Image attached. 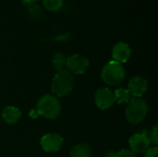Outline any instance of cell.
Returning <instances> with one entry per match:
<instances>
[{"label":"cell","mask_w":158,"mask_h":157,"mask_svg":"<svg viewBox=\"0 0 158 157\" xmlns=\"http://www.w3.org/2000/svg\"><path fill=\"white\" fill-rule=\"evenodd\" d=\"M25 4V3H24ZM28 5V7H27V10H28V13L33 17V18H36V17H39L41 16L42 14V9L41 7H39L35 3H32V4H26Z\"/></svg>","instance_id":"2e32d148"},{"label":"cell","mask_w":158,"mask_h":157,"mask_svg":"<svg viewBox=\"0 0 158 157\" xmlns=\"http://www.w3.org/2000/svg\"><path fill=\"white\" fill-rule=\"evenodd\" d=\"M131 56V49L129 43L125 42L117 43L112 49V57L114 61H117L120 64L126 63Z\"/></svg>","instance_id":"30bf717a"},{"label":"cell","mask_w":158,"mask_h":157,"mask_svg":"<svg viewBox=\"0 0 158 157\" xmlns=\"http://www.w3.org/2000/svg\"><path fill=\"white\" fill-rule=\"evenodd\" d=\"M90 62L86 56L80 54H74L67 58L66 68L73 75H81L89 68Z\"/></svg>","instance_id":"5b68a950"},{"label":"cell","mask_w":158,"mask_h":157,"mask_svg":"<svg viewBox=\"0 0 158 157\" xmlns=\"http://www.w3.org/2000/svg\"><path fill=\"white\" fill-rule=\"evenodd\" d=\"M147 113V102L142 97H131L126 107L125 117L129 123L137 125L146 118Z\"/></svg>","instance_id":"7a4b0ae2"},{"label":"cell","mask_w":158,"mask_h":157,"mask_svg":"<svg viewBox=\"0 0 158 157\" xmlns=\"http://www.w3.org/2000/svg\"><path fill=\"white\" fill-rule=\"evenodd\" d=\"M129 144L131 151L134 154H144L150 148L151 142L146 134L135 133L130 138Z\"/></svg>","instance_id":"52a82bcc"},{"label":"cell","mask_w":158,"mask_h":157,"mask_svg":"<svg viewBox=\"0 0 158 157\" xmlns=\"http://www.w3.org/2000/svg\"><path fill=\"white\" fill-rule=\"evenodd\" d=\"M94 102L96 106L102 110L110 108L115 104L113 92L108 88L98 89L94 94Z\"/></svg>","instance_id":"ba28073f"},{"label":"cell","mask_w":158,"mask_h":157,"mask_svg":"<svg viewBox=\"0 0 158 157\" xmlns=\"http://www.w3.org/2000/svg\"><path fill=\"white\" fill-rule=\"evenodd\" d=\"M114 156V153L112 152H107L106 155V157H113Z\"/></svg>","instance_id":"44dd1931"},{"label":"cell","mask_w":158,"mask_h":157,"mask_svg":"<svg viewBox=\"0 0 158 157\" xmlns=\"http://www.w3.org/2000/svg\"><path fill=\"white\" fill-rule=\"evenodd\" d=\"M144 157H158V149L156 146L150 147L145 153Z\"/></svg>","instance_id":"d6986e66"},{"label":"cell","mask_w":158,"mask_h":157,"mask_svg":"<svg viewBox=\"0 0 158 157\" xmlns=\"http://www.w3.org/2000/svg\"><path fill=\"white\" fill-rule=\"evenodd\" d=\"M113 157H137V156H136V154H134L132 151H131V150H127V149H124V150L118 151V153L114 154V156Z\"/></svg>","instance_id":"e0dca14e"},{"label":"cell","mask_w":158,"mask_h":157,"mask_svg":"<svg viewBox=\"0 0 158 157\" xmlns=\"http://www.w3.org/2000/svg\"><path fill=\"white\" fill-rule=\"evenodd\" d=\"M148 89V81L142 76L131 78L128 84V90L132 97H142Z\"/></svg>","instance_id":"9c48e42d"},{"label":"cell","mask_w":158,"mask_h":157,"mask_svg":"<svg viewBox=\"0 0 158 157\" xmlns=\"http://www.w3.org/2000/svg\"><path fill=\"white\" fill-rule=\"evenodd\" d=\"M75 86V78L74 75L71 74L67 68L57 71L55 75L51 90L55 96L56 97H64L72 92Z\"/></svg>","instance_id":"6da1fadb"},{"label":"cell","mask_w":158,"mask_h":157,"mask_svg":"<svg viewBox=\"0 0 158 157\" xmlns=\"http://www.w3.org/2000/svg\"><path fill=\"white\" fill-rule=\"evenodd\" d=\"M150 142L153 143L156 146L158 144V130H157V125H156L154 127V129L151 131V135H150Z\"/></svg>","instance_id":"ac0fdd59"},{"label":"cell","mask_w":158,"mask_h":157,"mask_svg":"<svg viewBox=\"0 0 158 157\" xmlns=\"http://www.w3.org/2000/svg\"><path fill=\"white\" fill-rule=\"evenodd\" d=\"M22 1L25 4H32V3H36L38 0H22Z\"/></svg>","instance_id":"ffe728a7"},{"label":"cell","mask_w":158,"mask_h":157,"mask_svg":"<svg viewBox=\"0 0 158 157\" xmlns=\"http://www.w3.org/2000/svg\"><path fill=\"white\" fill-rule=\"evenodd\" d=\"M52 64L56 70L60 71L66 68L67 64V56L62 52H56L53 55L52 57Z\"/></svg>","instance_id":"4fadbf2b"},{"label":"cell","mask_w":158,"mask_h":157,"mask_svg":"<svg viewBox=\"0 0 158 157\" xmlns=\"http://www.w3.org/2000/svg\"><path fill=\"white\" fill-rule=\"evenodd\" d=\"M70 157H92V149L88 144L80 143L72 147L69 153Z\"/></svg>","instance_id":"7c38bea8"},{"label":"cell","mask_w":158,"mask_h":157,"mask_svg":"<svg viewBox=\"0 0 158 157\" xmlns=\"http://www.w3.org/2000/svg\"><path fill=\"white\" fill-rule=\"evenodd\" d=\"M21 118L20 110L13 105L6 106L2 111V118L7 124H15Z\"/></svg>","instance_id":"8fae6325"},{"label":"cell","mask_w":158,"mask_h":157,"mask_svg":"<svg viewBox=\"0 0 158 157\" xmlns=\"http://www.w3.org/2000/svg\"><path fill=\"white\" fill-rule=\"evenodd\" d=\"M126 77V71L122 64L111 60L104 66L101 71L103 81L109 86L119 85Z\"/></svg>","instance_id":"277c9868"},{"label":"cell","mask_w":158,"mask_h":157,"mask_svg":"<svg viewBox=\"0 0 158 157\" xmlns=\"http://www.w3.org/2000/svg\"><path fill=\"white\" fill-rule=\"evenodd\" d=\"M64 139L57 133H47L41 139L40 144L42 149L46 153H55L60 150Z\"/></svg>","instance_id":"8992f818"},{"label":"cell","mask_w":158,"mask_h":157,"mask_svg":"<svg viewBox=\"0 0 158 157\" xmlns=\"http://www.w3.org/2000/svg\"><path fill=\"white\" fill-rule=\"evenodd\" d=\"M44 8L50 12H57L64 6V0H42Z\"/></svg>","instance_id":"9a60e30c"},{"label":"cell","mask_w":158,"mask_h":157,"mask_svg":"<svg viewBox=\"0 0 158 157\" xmlns=\"http://www.w3.org/2000/svg\"><path fill=\"white\" fill-rule=\"evenodd\" d=\"M113 94H114L115 102H117L119 105L128 104L130 99L131 98V95L129 90L125 89V88H118V89H117L113 93Z\"/></svg>","instance_id":"5bb4252c"},{"label":"cell","mask_w":158,"mask_h":157,"mask_svg":"<svg viewBox=\"0 0 158 157\" xmlns=\"http://www.w3.org/2000/svg\"><path fill=\"white\" fill-rule=\"evenodd\" d=\"M36 112L45 118L55 119L61 113L60 102L54 94H44L37 102Z\"/></svg>","instance_id":"3957f363"}]
</instances>
